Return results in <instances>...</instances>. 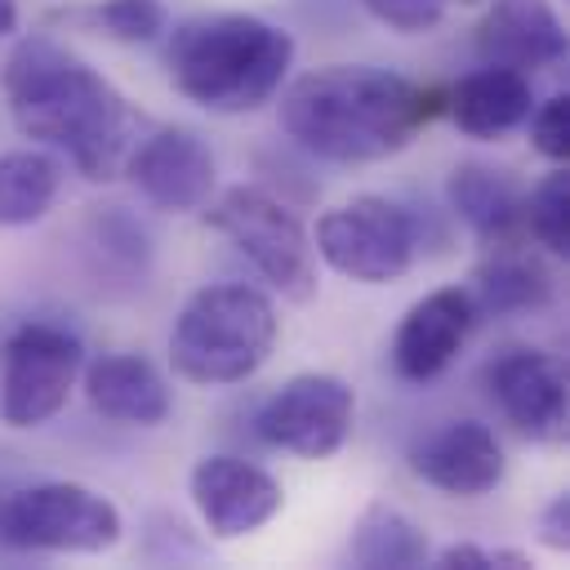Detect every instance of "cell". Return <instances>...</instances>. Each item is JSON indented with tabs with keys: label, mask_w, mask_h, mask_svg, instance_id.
<instances>
[{
	"label": "cell",
	"mask_w": 570,
	"mask_h": 570,
	"mask_svg": "<svg viewBox=\"0 0 570 570\" xmlns=\"http://www.w3.org/2000/svg\"><path fill=\"white\" fill-rule=\"evenodd\" d=\"M0 89L9 98L13 125L27 138L67 151V160L89 183H107L125 169L134 151L129 102L102 71H94L49 36H27L4 58Z\"/></svg>",
	"instance_id": "6da1fadb"
},
{
	"label": "cell",
	"mask_w": 570,
	"mask_h": 570,
	"mask_svg": "<svg viewBox=\"0 0 570 570\" xmlns=\"http://www.w3.org/2000/svg\"><path fill=\"white\" fill-rule=\"evenodd\" d=\"M445 98L396 71L334 62L298 76L281 94V129L334 165H374L414 142Z\"/></svg>",
	"instance_id": "7a4b0ae2"
},
{
	"label": "cell",
	"mask_w": 570,
	"mask_h": 570,
	"mask_svg": "<svg viewBox=\"0 0 570 570\" xmlns=\"http://www.w3.org/2000/svg\"><path fill=\"white\" fill-rule=\"evenodd\" d=\"M165 62L174 89L187 102L218 116H245L281 94V80L294 62V40L285 27H272L254 13H214L183 22Z\"/></svg>",
	"instance_id": "3957f363"
},
{
	"label": "cell",
	"mask_w": 570,
	"mask_h": 570,
	"mask_svg": "<svg viewBox=\"0 0 570 570\" xmlns=\"http://www.w3.org/2000/svg\"><path fill=\"white\" fill-rule=\"evenodd\" d=\"M281 321L263 289L254 285H205L196 289L169 334L174 374L200 387L245 383L276 347Z\"/></svg>",
	"instance_id": "277c9868"
},
{
	"label": "cell",
	"mask_w": 570,
	"mask_h": 570,
	"mask_svg": "<svg viewBox=\"0 0 570 570\" xmlns=\"http://www.w3.org/2000/svg\"><path fill=\"white\" fill-rule=\"evenodd\" d=\"M120 530L116 503L76 481L22 485L0 503V543L18 552H107Z\"/></svg>",
	"instance_id": "5b68a950"
},
{
	"label": "cell",
	"mask_w": 570,
	"mask_h": 570,
	"mask_svg": "<svg viewBox=\"0 0 570 570\" xmlns=\"http://www.w3.org/2000/svg\"><path fill=\"white\" fill-rule=\"evenodd\" d=\"M205 223L227 236L267 281L294 303L316 294V249L303 223L258 187H227L209 209Z\"/></svg>",
	"instance_id": "8992f818"
},
{
	"label": "cell",
	"mask_w": 570,
	"mask_h": 570,
	"mask_svg": "<svg viewBox=\"0 0 570 570\" xmlns=\"http://www.w3.org/2000/svg\"><path fill=\"white\" fill-rule=\"evenodd\" d=\"M312 249L361 285H387L410 272L419 254V227L410 209L387 196H352L316 218Z\"/></svg>",
	"instance_id": "52a82bcc"
},
{
	"label": "cell",
	"mask_w": 570,
	"mask_h": 570,
	"mask_svg": "<svg viewBox=\"0 0 570 570\" xmlns=\"http://www.w3.org/2000/svg\"><path fill=\"white\" fill-rule=\"evenodd\" d=\"M85 365V347L76 334L49 321H27L13 330L4 343V365H0V419L9 428H40L49 423Z\"/></svg>",
	"instance_id": "ba28073f"
},
{
	"label": "cell",
	"mask_w": 570,
	"mask_h": 570,
	"mask_svg": "<svg viewBox=\"0 0 570 570\" xmlns=\"http://www.w3.org/2000/svg\"><path fill=\"white\" fill-rule=\"evenodd\" d=\"M356 423V396L338 374H294L281 383L254 428L267 445L294 454V459H330L347 445Z\"/></svg>",
	"instance_id": "9c48e42d"
},
{
	"label": "cell",
	"mask_w": 570,
	"mask_h": 570,
	"mask_svg": "<svg viewBox=\"0 0 570 570\" xmlns=\"http://www.w3.org/2000/svg\"><path fill=\"white\" fill-rule=\"evenodd\" d=\"M485 387L494 396V405L503 410V419L539 441V445H557L566 441V365L552 352L539 347H508L485 365Z\"/></svg>",
	"instance_id": "30bf717a"
},
{
	"label": "cell",
	"mask_w": 570,
	"mask_h": 570,
	"mask_svg": "<svg viewBox=\"0 0 570 570\" xmlns=\"http://www.w3.org/2000/svg\"><path fill=\"white\" fill-rule=\"evenodd\" d=\"M187 494L214 539H245L263 530L285 503L281 481L236 454H205L187 476Z\"/></svg>",
	"instance_id": "8fae6325"
},
{
	"label": "cell",
	"mask_w": 570,
	"mask_h": 570,
	"mask_svg": "<svg viewBox=\"0 0 570 570\" xmlns=\"http://www.w3.org/2000/svg\"><path fill=\"white\" fill-rule=\"evenodd\" d=\"M125 174L151 205L191 214L214 191V151L200 142V134L174 125V129H156L151 138H142L129 151Z\"/></svg>",
	"instance_id": "7c38bea8"
},
{
	"label": "cell",
	"mask_w": 570,
	"mask_h": 570,
	"mask_svg": "<svg viewBox=\"0 0 570 570\" xmlns=\"http://www.w3.org/2000/svg\"><path fill=\"white\" fill-rule=\"evenodd\" d=\"M472 321H476V307H472V294L468 289L445 285V289L423 294L401 316V325L392 334V365H396V374L405 383L436 379L459 356V347L468 343Z\"/></svg>",
	"instance_id": "4fadbf2b"
},
{
	"label": "cell",
	"mask_w": 570,
	"mask_h": 570,
	"mask_svg": "<svg viewBox=\"0 0 570 570\" xmlns=\"http://www.w3.org/2000/svg\"><path fill=\"white\" fill-rule=\"evenodd\" d=\"M410 468L419 481H428L454 499H476L503 481V445L485 423L454 419V423L428 432L410 450Z\"/></svg>",
	"instance_id": "5bb4252c"
},
{
	"label": "cell",
	"mask_w": 570,
	"mask_h": 570,
	"mask_svg": "<svg viewBox=\"0 0 570 570\" xmlns=\"http://www.w3.org/2000/svg\"><path fill=\"white\" fill-rule=\"evenodd\" d=\"M476 53L530 76L566 58V27L552 0H490L476 22Z\"/></svg>",
	"instance_id": "9a60e30c"
},
{
	"label": "cell",
	"mask_w": 570,
	"mask_h": 570,
	"mask_svg": "<svg viewBox=\"0 0 570 570\" xmlns=\"http://www.w3.org/2000/svg\"><path fill=\"white\" fill-rule=\"evenodd\" d=\"M85 396L102 419L129 423V428H156L169 419V405H174L165 374L138 352L98 356L85 370Z\"/></svg>",
	"instance_id": "2e32d148"
},
{
	"label": "cell",
	"mask_w": 570,
	"mask_h": 570,
	"mask_svg": "<svg viewBox=\"0 0 570 570\" xmlns=\"http://www.w3.org/2000/svg\"><path fill=\"white\" fill-rule=\"evenodd\" d=\"M445 111L468 138H503L534 111V85L517 67L485 62L445 94Z\"/></svg>",
	"instance_id": "e0dca14e"
},
{
	"label": "cell",
	"mask_w": 570,
	"mask_h": 570,
	"mask_svg": "<svg viewBox=\"0 0 570 570\" xmlns=\"http://www.w3.org/2000/svg\"><path fill=\"white\" fill-rule=\"evenodd\" d=\"M445 196L454 205V214L494 249V245H512L525 232V196L517 191V183L503 169L490 165H454V174L445 178Z\"/></svg>",
	"instance_id": "ac0fdd59"
},
{
	"label": "cell",
	"mask_w": 570,
	"mask_h": 570,
	"mask_svg": "<svg viewBox=\"0 0 570 570\" xmlns=\"http://www.w3.org/2000/svg\"><path fill=\"white\" fill-rule=\"evenodd\" d=\"M432 557L428 530L392 503H370L352 530V561L365 570H410Z\"/></svg>",
	"instance_id": "d6986e66"
},
{
	"label": "cell",
	"mask_w": 570,
	"mask_h": 570,
	"mask_svg": "<svg viewBox=\"0 0 570 570\" xmlns=\"http://www.w3.org/2000/svg\"><path fill=\"white\" fill-rule=\"evenodd\" d=\"M62 187V165L36 147H18L0 156V227L40 223Z\"/></svg>",
	"instance_id": "ffe728a7"
},
{
	"label": "cell",
	"mask_w": 570,
	"mask_h": 570,
	"mask_svg": "<svg viewBox=\"0 0 570 570\" xmlns=\"http://www.w3.org/2000/svg\"><path fill=\"white\" fill-rule=\"evenodd\" d=\"M503 254L485 258L472 276V307L476 312H530L539 303H548L552 281L548 272L525 258V254H508V245H499Z\"/></svg>",
	"instance_id": "44dd1931"
},
{
	"label": "cell",
	"mask_w": 570,
	"mask_h": 570,
	"mask_svg": "<svg viewBox=\"0 0 570 570\" xmlns=\"http://www.w3.org/2000/svg\"><path fill=\"white\" fill-rule=\"evenodd\" d=\"M525 232L548 249V254H570V174L557 165L534 183L525 196Z\"/></svg>",
	"instance_id": "7402d4cb"
},
{
	"label": "cell",
	"mask_w": 570,
	"mask_h": 570,
	"mask_svg": "<svg viewBox=\"0 0 570 570\" xmlns=\"http://www.w3.org/2000/svg\"><path fill=\"white\" fill-rule=\"evenodd\" d=\"M85 18H89V27H98L102 36H111L120 45H151L169 27V13L160 0H102Z\"/></svg>",
	"instance_id": "603a6c76"
},
{
	"label": "cell",
	"mask_w": 570,
	"mask_h": 570,
	"mask_svg": "<svg viewBox=\"0 0 570 570\" xmlns=\"http://www.w3.org/2000/svg\"><path fill=\"white\" fill-rule=\"evenodd\" d=\"M525 120H530V142H534V151L548 156L552 165H566V156H570V98H566V94H552V98H543Z\"/></svg>",
	"instance_id": "cb8c5ba5"
},
{
	"label": "cell",
	"mask_w": 570,
	"mask_h": 570,
	"mask_svg": "<svg viewBox=\"0 0 570 570\" xmlns=\"http://www.w3.org/2000/svg\"><path fill=\"white\" fill-rule=\"evenodd\" d=\"M370 18H379L383 27L401 31V36H419V31H432L454 0H361Z\"/></svg>",
	"instance_id": "d4e9b609"
},
{
	"label": "cell",
	"mask_w": 570,
	"mask_h": 570,
	"mask_svg": "<svg viewBox=\"0 0 570 570\" xmlns=\"http://www.w3.org/2000/svg\"><path fill=\"white\" fill-rule=\"evenodd\" d=\"M539 543L552 552L570 548V494H552L548 508L539 512Z\"/></svg>",
	"instance_id": "484cf974"
},
{
	"label": "cell",
	"mask_w": 570,
	"mask_h": 570,
	"mask_svg": "<svg viewBox=\"0 0 570 570\" xmlns=\"http://www.w3.org/2000/svg\"><path fill=\"white\" fill-rule=\"evenodd\" d=\"M432 566H441V570H494V552L481 543H445L432 557Z\"/></svg>",
	"instance_id": "4316f807"
},
{
	"label": "cell",
	"mask_w": 570,
	"mask_h": 570,
	"mask_svg": "<svg viewBox=\"0 0 570 570\" xmlns=\"http://www.w3.org/2000/svg\"><path fill=\"white\" fill-rule=\"evenodd\" d=\"M18 27V0H0V36H9Z\"/></svg>",
	"instance_id": "83f0119b"
}]
</instances>
